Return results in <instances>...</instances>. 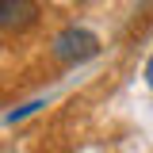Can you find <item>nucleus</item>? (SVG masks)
Wrapping results in <instances>:
<instances>
[{
    "instance_id": "obj_3",
    "label": "nucleus",
    "mask_w": 153,
    "mask_h": 153,
    "mask_svg": "<svg viewBox=\"0 0 153 153\" xmlns=\"http://www.w3.org/2000/svg\"><path fill=\"white\" fill-rule=\"evenodd\" d=\"M146 80H149V88H153V54H149V61H146Z\"/></svg>"
},
{
    "instance_id": "obj_2",
    "label": "nucleus",
    "mask_w": 153,
    "mask_h": 153,
    "mask_svg": "<svg viewBox=\"0 0 153 153\" xmlns=\"http://www.w3.org/2000/svg\"><path fill=\"white\" fill-rule=\"evenodd\" d=\"M35 16H38V4H35V0H4V27H8V31L31 23Z\"/></svg>"
},
{
    "instance_id": "obj_1",
    "label": "nucleus",
    "mask_w": 153,
    "mask_h": 153,
    "mask_svg": "<svg viewBox=\"0 0 153 153\" xmlns=\"http://www.w3.org/2000/svg\"><path fill=\"white\" fill-rule=\"evenodd\" d=\"M50 54H54L57 65H84L88 57L100 54V38H96L88 27H65V31L54 35Z\"/></svg>"
}]
</instances>
